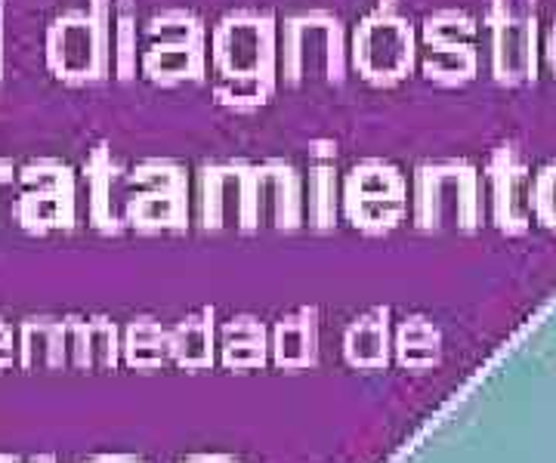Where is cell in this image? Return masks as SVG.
<instances>
[{
    "label": "cell",
    "instance_id": "1",
    "mask_svg": "<svg viewBox=\"0 0 556 463\" xmlns=\"http://www.w3.org/2000/svg\"><path fill=\"white\" fill-rule=\"evenodd\" d=\"M10 362H13V334L0 322V368H7Z\"/></svg>",
    "mask_w": 556,
    "mask_h": 463
},
{
    "label": "cell",
    "instance_id": "2",
    "mask_svg": "<svg viewBox=\"0 0 556 463\" xmlns=\"http://www.w3.org/2000/svg\"><path fill=\"white\" fill-rule=\"evenodd\" d=\"M0 463H20V461H10V458H0ZM35 463H43V461H35ZM50 463V461H47Z\"/></svg>",
    "mask_w": 556,
    "mask_h": 463
}]
</instances>
